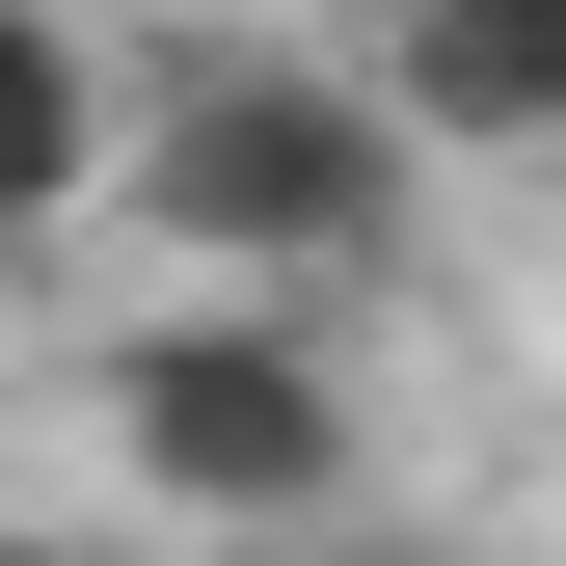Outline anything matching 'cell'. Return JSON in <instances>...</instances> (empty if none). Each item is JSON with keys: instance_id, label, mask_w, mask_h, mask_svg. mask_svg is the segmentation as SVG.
Returning <instances> with one entry per match:
<instances>
[{"instance_id": "obj_1", "label": "cell", "mask_w": 566, "mask_h": 566, "mask_svg": "<svg viewBox=\"0 0 566 566\" xmlns=\"http://www.w3.org/2000/svg\"><path fill=\"white\" fill-rule=\"evenodd\" d=\"M108 217L189 270V297H324L378 324L432 270V135L378 108L350 28H135V163Z\"/></svg>"}, {"instance_id": "obj_2", "label": "cell", "mask_w": 566, "mask_h": 566, "mask_svg": "<svg viewBox=\"0 0 566 566\" xmlns=\"http://www.w3.org/2000/svg\"><path fill=\"white\" fill-rule=\"evenodd\" d=\"M82 432L135 485V539L189 566H270V539H350L378 513V350H350L324 297H108L82 324Z\"/></svg>"}, {"instance_id": "obj_3", "label": "cell", "mask_w": 566, "mask_h": 566, "mask_svg": "<svg viewBox=\"0 0 566 566\" xmlns=\"http://www.w3.org/2000/svg\"><path fill=\"white\" fill-rule=\"evenodd\" d=\"M135 163V28L108 0H0V270H82Z\"/></svg>"}, {"instance_id": "obj_4", "label": "cell", "mask_w": 566, "mask_h": 566, "mask_svg": "<svg viewBox=\"0 0 566 566\" xmlns=\"http://www.w3.org/2000/svg\"><path fill=\"white\" fill-rule=\"evenodd\" d=\"M378 108L432 135V163H513V189H566V0H378Z\"/></svg>"}, {"instance_id": "obj_5", "label": "cell", "mask_w": 566, "mask_h": 566, "mask_svg": "<svg viewBox=\"0 0 566 566\" xmlns=\"http://www.w3.org/2000/svg\"><path fill=\"white\" fill-rule=\"evenodd\" d=\"M270 566H485V539H432V513H350V539H270Z\"/></svg>"}, {"instance_id": "obj_6", "label": "cell", "mask_w": 566, "mask_h": 566, "mask_svg": "<svg viewBox=\"0 0 566 566\" xmlns=\"http://www.w3.org/2000/svg\"><path fill=\"white\" fill-rule=\"evenodd\" d=\"M0 566H135V539H82V513H0Z\"/></svg>"}]
</instances>
